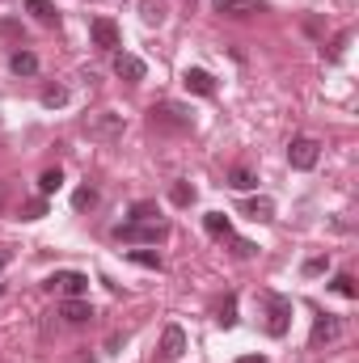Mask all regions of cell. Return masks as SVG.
Instances as JSON below:
<instances>
[{
  "instance_id": "obj_1",
  "label": "cell",
  "mask_w": 359,
  "mask_h": 363,
  "mask_svg": "<svg viewBox=\"0 0 359 363\" xmlns=\"http://www.w3.org/2000/svg\"><path fill=\"white\" fill-rule=\"evenodd\" d=\"M170 237L165 220H127L114 228V241H131V245H161Z\"/></svg>"
},
{
  "instance_id": "obj_2",
  "label": "cell",
  "mask_w": 359,
  "mask_h": 363,
  "mask_svg": "<svg viewBox=\"0 0 359 363\" xmlns=\"http://www.w3.org/2000/svg\"><path fill=\"white\" fill-rule=\"evenodd\" d=\"M148 123L157 127V131H190L194 127V114L178 106V101H157L153 110H148Z\"/></svg>"
},
{
  "instance_id": "obj_3",
  "label": "cell",
  "mask_w": 359,
  "mask_h": 363,
  "mask_svg": "<svg viewBox=\"0 0 359 363\" xmlns=\"http://www.w3.org/2000/svg\"><path fill=\"white\" fill-rule=\"evenodd\" d=\"M263 304H267V334L270 338H283L287 334V325H292V300L287 296H275V291H267L263 296Z\"/></svg>"
},
{
  "instance_id": "obj_4",
  "label": "cell",
  "mask_w": 359,
  "mask_h": 363,
  "mask_svg": "<svg viewBox=\"0 0 359 363\" xmlns=\"http://www.w3.org/2000/svg\"><path fill=\"white\" fill-rule=\"evenodd\" d=\"M123 114H110V110H97V114H89L85 118V131H89L93 140H101V144H114L118 135H123Z\"/></svg>"
},
{
  "instance_id": "obj_5",
  "label": "cell",
  "mask_w": 359,
  "mask_h": 363,
  "mask_svg": "<svg viewBox=\"0 0 359 363\" xmlns=\"http://www.w3.org/2000/svg\"><path fill=\"white\" fill-rule=\"evenodd\" d=\"M43 287H51V291H60L64 300H81L85 291H89V274H81V271H60V274H51Z\"/></svg>"
},
{
  "instance_id": "obj_6",
  "label": "cell",
  "mask_w": 359,
  "mask_h": 363,
  "mask_svg": "<svg viewBox=\"0 0 359 363\" xmlns=\"http://www.w3.org/2000/svg\"><path fill=\"white\" fill-rule=\"evenodd\" d=\"M317 157H321V144L313 140V135H296L292 144H287V161H292V169H313L317 165Z\"/></svg>"
},
{
  "instance_id": "obj_7",
  "label": "cell",
  "mask_w": 359,
  "mask_h": 363,
  "mask_svg": "<svg viewBox=\"0 0 359 363\" xmlns=\"http://www.w3.org/2000/svg\"><path fill=\"white\" fill-rule=\"evenodd\" d=\"M186 355V330L182 325H165L161 347H157V363H178Z\"/></svg>"
},
{
  "instance_id": "obj_8",
  "label": "cell",
  "mask_w": 359,
  "mask_h": 363,
  "mask_svg": "<svg viewBox=\"0 0 359 363\" xmlns=\"http://www.w3.org/2000/svg\"><path fill=\"white\" fill-rule=\"evenodd\" d=\"M89 38H93V47H101V51H118L123 47V34H118V26L110 17H93Z\"/></svg>"
},
{
  "instance_id": "obj_9",
  "label": "cell",
  "mask_w": 359,
  "mask_h": 363,
  "mask_svg": "<svg viewBox=\"0 0 359 363\" xmlns=\"http://www.w3.org/2000/svg\"><path fill=\"white\" fill-rule=\"evenodd\" d=\"M338 338H343V321H338V317H330V313H321V317L313 321L309 342H313V347H321V342H338Z\"/></svg>"
},
{
  "instance_id": "obj_10",
  "label": "cell",
  "mask_w": 359,
  "mask_h": 363,
  "mask_svg": "<svg viewBox=\"0 0 359 363\" xmlns=\"http://www.w3.org/2000/svg\"><path fill=\"white\" fill-rule=\"evenodd\" d=\"M182 81H186V89L199 93V97H216V77H211V72H203V68H186V72H182Z\"/></svg>"
},
{
  "instance_id": "obj_11",
  "label": "cell",
  "mask_w": 359,
  "mask_h": 363,
  "mask_svg": "<svg viewBox=\"0 0 359 363\" xmlns=\"http://www.w3.org/2000/svg\"><path fill=\"white\" fill-rule=\"evenodd\" d=\"M211 9L220 17H254L263 9V0H211Z\"/></svg>"
},
{
  "instance_id": "obj_12",
  "label": "cell",
  "mask_w": 359,
  "mask_h": 363,
  "mask_svg": "<svg viewBox=\"0 0 359 363\" xmlns=\"http://www.w3.org/2000/svg\"><path fill=\"white\" fill-rule=\"evenodd\" d=\"M114 72L123 77V81H144V60H136V55H127V51H114Z\"/></svg>"
},
{
  "instance_id": "obj_13",
  "label": "cell",
  "mask_w": 359,
  "mask_h": 363,
  "mask_svg": "<svg viewBox=\"0 0 359 363\" xmlns=\"http://www.w3.org/2000/svg\"><path fill=\"white\" fill-rule=\"evenodd\" d=\"M60 317H64L68 325H85L93 317V308L85 304V296H81V300H64V304H60Z\"/></svg>"
},
{
  "instance_id": "obj_14",
  "label": "cell",
  "mask_w": 359,
  "mask_h": 363,
  "mask_svg": "<svg viewBox=\"0 0 359 363\" xmlns=\"http://www.w3.org/2000/svg\"><path fill=\"white\" fill-rule=\"evenodd\" d=\"M241 211L250 220H275V203L270 199H250V203H241Z\"/></svg>"
},
{
  "instance_id": "obj_15",
  "label": "cell",
  "mask_w": 359,
  "mask_h": 363,
  "mask_svg": "<svg viewBox=\"0 0 359 363\" xmlns=\"http://www.w3.org/2000/svg\"><path fill=\"white\" fill-rule=\"evenodd\" d=\"M9 68H13L17 77H34V72H38V60H34L30 51H13V60H9Z\"/></svg>"
},
{
  "instance_id": "obj_16",
  "label": "cell",
  "mask_w": 359,
  "mask_h": 363,
  "mask_svg": "<svg viewBox=\"0 0 359 363\" xmlns=\"http://www.w3.org/2000/svg\"><path fill=\"white\" fill-rule=\"evenodd\" d=\"M203 224H207V233H211V237H228V233H233V224H228V216H224V211H207V216H203Z\"/></svg>"
},
{
  "instance_id": "obj_17",
  "label": "cell",
  "mask_w": 359,
  "mask_h": 363,
  "mask_svg": "<svg viewBox=\"0 0 359 363\" xmlns=\"http://www.w3.org/2000/svg\"><path fill=\"white\" fill-rule=\"evenodd\" d=\"M140 17L148 26H161L165 21V0H140Z\"/></svg>"
},
{
  "instance_id": "obj_18",
  "label": "cell",
  "mask_w": 359,
  "mask_h": 363,
  "mask_svg": "<svg viewBox=\"0 0 359 363\" xmlns=\"http://www.w3.org/2000/svg\"><path fill=\"white\" fill-rule=\"evenodd\" d=\"M127 258H131L136 267H148V271H161V254H153V250H127Z\"/></svg>"
},
{
  "instance_id": "obj_19",
  "label": "cell",
  "mask_w": 359,
  "mask_h": 363,
  "mask_svg": "<svg viewBox=\"0 0 359 363\" xmlns=\"http://www.w3.org/2000/svg\"><path fill=\"white\" fill-rule=\"evenodd\" d=\"M170 199H174L178 207H190V203H194V186H190V182H174V186H170Z\"/></svg>"
},
{
  "instance_id": "obj_20",
  "label": "cell",
  "mask_w": 359,
  "mask_h": 363,
  "mask_svg": "<svg viewBox=\"0 0 359 363\" xmlns=\"http://www.w3.org/2000/svg\"><path fill=\"white\" fill-rule=\"evenodd\" d=\"M228 186H233V190H241V194H245V190H254V186H258V178H254V174H250V169H233V174H228Z\"/></svg>"
},
{
  "instance_id": "obj_21",
  "label": "cell",
  "mask_w": 359,
  "mask_h": 363,
  "mask_svg": "<svg viewBox=\"0 0 359 363\" xmlns=\"http://www.w3.org/2000/svg\"><path fill=\"white\" fill-rule=\"evenodd\" d=\"M60 186H64V174H60V169H43V178H38V190H43V194H55Z\"/></svg>"
},
{
  "instance_id": "obj_22",
  "label": "cell",
  "mask_w": 359,
  "mask_h": 363,
  "mask_svg": "<svg viewBox=\"0 0 359 363\" xmlns=\"http://www.w3.org/2000/svg\"><path fill=\"white\" fill-rule=\"evenodd\" d=\"M26 9H30L38 21H55V4H51V0H26Z\"/></svg>"
},
{
  "instance_id": "obj_23",
  "label": "cell",
  "mask_w": 359,
  "mask_h": 363,
  "mask_svg": "<svg viewBox=\"0 0 359 363\" xmlns=\"http://www.w3.org/2000/svg\"><path fill=\"white\" fill-rule=\"evenodd\" d=\"M72 207H77V211H85V207H97V190H93V186H81V190L72 194Z\"/></svg>"
},
{
  "instance_id": "obj_24",
  "label": "cell",
  "mask_w": 359,
  "mask_h": 363,
  "mask_svg": "<svg viewBox=\"0 0 359 363\" xmlns=\"http://www.w3.org/2000/svg\"><path fill=\"white\" fill-rule=\"evenodd\" d=\"M64 101H68V89L64 85H47L43 89V106H64Z\"/></svg>"
},
{
  "instance_id": "obj_25",
  "label": "cell",
  "mask_w": 359,
  "mask_h": 363,
  "mask_svg": "<svg viewBox=\"0 0 359 363\" xmlns=\"http://www.w3.org/2000/svg\"><path fill=\"white\" fill-rule=\"evenodd\" d=\"M334 291H338V296H347V300H355V296H359V287H355V279H351V274H338V279H334Z\"/></svg>"
},
{
  "instance_id": "obj_26",
  "label": "cell",
  "mask_w": 359,
  "mask_h": 363,
  "mask_svg": "<svg viewBox=\"0 0 359 363\" xmlns=\"http://www.w3.org/2000/svg\"><path fill=\"white\" fill-rule=\"evenodd\" d=\"M330 271V258H309V262H304V274H309V279H317V274H326Z\"/></svg>"
},
{
  "instance_id": "obj_27",
  "label": "cell",
  "mask_w": 359,
  "mask_h": 363,
  "mask_svg": "<svg viewBox=\"0 0 359 363\" xmlns=\"http://www.w3.org/2000/svg\"><path fill=\"white\" fill-rule=\"evenodd\" d=\"M21 211H26L21 220H38V216H47V203H43V199H30V203H26Z\"/></svg>"
},
{
  "instance_id": "obj_28",
  "label": "cell",
  "mask_w": 359,
  "mask_h": 363,
  "mask_svg": "<svg viewBox=\"0 0 359 363\" xmlns=\"http://www.w3.org/2000/svg\"><path fill=\"white\" fill-rule=\"evenodd\" d=\"M131 220H157V203H136L131 207Z\"/></svg>"
},
{
  "instance_id": "obj_29",
  "label": "cell",
  "mask_w": 359,
  "mask_h": 363,
  "mask_svg": "<svg viewBox=\"0 0 359 363\" xmlns=\"http://www.w3.org/2000/svg\"><path fill=\"white\" fill-rule=\"evenodd\" d=\"M224 241L233 245V254H237V258H250V254H254V245H250V241H241V237H233V233H228Z\"/></svg>"
},
{
  "instance_id": "obj_30",
  "label": "cell",
  "mask_w": 359,
  "mask_h": 363,
  "mask_svg": "<svg viewBox=\"0 0 359 363\" xmlns=\"http://www.w3.org/2000/svg\"><path fill=\"white\" fill-rule=\"evenodd\" d=\"M233 321H237V300L228 296V300L220 304V325H233Z\"/></svg>"
},
{
  "instance_id": "obj_31",
  "label": "cell",
  "mask_w": 359,
  "mask_h": 363,
  "mask_svg": "<svg viewBox=\"0 0 359 363\" xmlns=\"http://www.w3.org/2000/svg\"><path fill=\"white\" fill-rule=\"evenodd\" d=\"M9 262H13V254H9V250H0V271H4Z\"/></svg>"
},
{
  "instance_id": "obj_32",
  "label": "cell",
  "mask_w": 359,
  "mask_h": 363,
  "mask_svg": "<svg viewBox=\"0 0 359 363\" xmlns=\"http://www.w3.org/2000/svg\"><path fill=\"white\" fill-rule=\"evenodd\" d=\"M237 363H267V359H263V355H241Z\"/></svg>"
},
{
  "instance_id": "obj_33",
  "label": "cell",
  "mask_w": 359,
  "mask_h": 363,
  "mask_svg": "<svg viewBox=\"0 0 359 363\" xmlns=\"http://www.w3.org/2000/svg\"><path fill=\"white\" fill-rule=\"evenodd\" d=\"M77 363H93V359H89V355H81V359H77Z\"/></svg>"
},
{
  "instance_id": "obj_34",
  "label": "cell",
  "mask_w": 359,
  "mask_h": 363,
  "mask_svg": "<svg viewBox=\"0 0 359 363\" xmlns=\"http://www.w3.org/2000/svg\"><path fill=\"white\" fill-rule=\"evenodd\" d=\"M0 199H4V186H0Z\"/></svg>"
},
{
  "instance_id": "obj_35",
  "label": "cell",
  "mask_w": 359,
  "mask_h": 363,
  "mask_svg": "<svg viewBox=\"0 0 359 363\" xmlns=\"http://www.w3.org/2000/svg\"><path fill=\"white\" fill-rule=\"evenodd\" d=\"M186 4H194V0H186Z\"/></svg>"
}]
</instances>
